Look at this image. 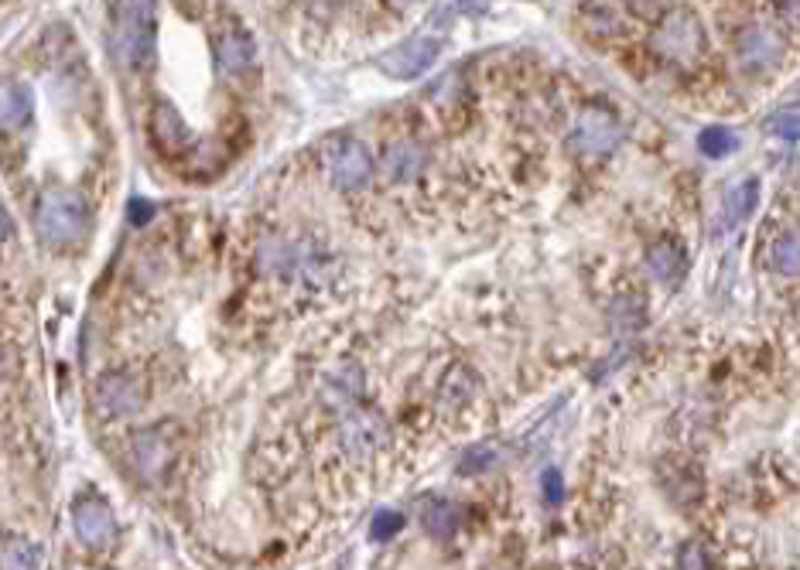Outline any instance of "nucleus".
Here are the masks:
<instances>
[{
	"label": "nucleus",
	"mask_w": 800,
	"mask_h": 570,
	"mask_svg": "<svg viewBox=\"0 0 800 570\" xmlns=\"http://www.w3.org/2000/svg\"><path fill=\"white\" fill-rule=\"evenodd\" d=\"M154 0H116L113 8V49L127 68H148L154 59Z\"/></svg>",
	"instance_id": "1"
},
{
	"label": "nucleus",
	"mask_w": 800,
	"mask_h": 570,
	"mask_svg": "<svg viewBox=\"0 0 800 570\" xmlns=\"http://www.w3.org/2000/svg\"><path fill=\"white\" fill-rule=\"evenodd\" d=\"M35 226H38L41 243H49L55 250L76 246L86 236L89 208L76 192H68V188H49V192H41L35 205Z\"/></svg>",
	"instance_id": "2"
},
{
	"label": "nucleus",
	"mask_w": 800,
	"mask_h": 570,
	"mask_svg": "<svg viewBox=\"0 0 800 570\" xmlns=\"http://www.w3.org/2000/svg\"><path fill=\"white\" fill-rule=\"evenodd\" d=\"M653 49L657 55L674 65H695L704 55V28H701L698 14L685 8L664 14L661 28L653 31Z\"/></svg>",
	"instance_id": "3"
},
{
	"label": "nucleus",
	"mask_w": 800,
	"mask_h": 570,
	"mask_svg": "<svg viewBox=\"0 0 800 570\" xmlns=\"http://www.w3.org/2000/svg\"><path fill=\"white\" fill-rule=\"evenodd\" d=\"M148 134H151V144L158 148L161 157L168 161H182L196 151L199 137L188 130V124L182 121V113L168 103V100H158L151 106V116H148Z\"/></svg>",
	"instance_id": "4"
},
{
	"label": "nucleus",
	"mask_w": 800,
	"mask_h": 570,
	"mask_svg": "<svg viewBox=\"0 0 800 570\" xmlns=\"http://www.w3.org/2000/svg\"><path fill=\"white\" fill-rule=\"evenodd\" d=\"M73 530L89 546V550H107L116 536V519L103 495L86 492L73 503Z\"/></svg>",
	"instance_id": "5"
},
{
	"label": "nucleus",
	"mask_w": 800,
	"mask_h": 570,
	"mask_svg": "<svg viewBox=\"0 0 800 570\" xmlns=\"http://www.w3.org/2000/svg\"><path fill=\"white\" fill-rule=\"evenodd\" d=\"M438 52H441L438 38L417 35V38H408V41L393 45V49H387L380 59H376V65H380V73H387L393 79H417L421 73H428V68L435 65Z\"/></svg>",
	"instance_id": "6"
},
{
	"label": "nucleus",
	"mask_w": 800,
	"mask_h": 570,
	"mask_svg": "<svg viewBox=\"0 0 800 570\" xmlns=\"http://www.w3.org/2000/svg\"><path fill=\"white\" fill-rule=\"evenodd\" d=\"M328 175H333L336 188H342V192H360L373 178V157L360 140L346 137L328 154Z\"/></svg>",
	"instance_id": "7"
},
{
	"label": "nucleus",
	"mask_w": 800,
	"mask_h": 570,
	"mask_svg": "<svg viewBox=\"0 0 800 570\" xmlns=\"http://www.w3.org/2000/svg\"><path fill=\"white\" fill-rule=\"evenodd\" d=\"M257 59L253 35L243 25H223L216 35V62L223 76H243Z\"/></svg>",
	"instance_id": "8"
},
{
	"label": "nucleus",
	"mask_w": 800,
	"mask_h": 570,
	"mask_svg": "<svg viewBox=\"0 0 800 570\" xmlns=\"http://www.w3.org/2000/svg\"><path fill=\"white\" fill-rule=\"evenodd\" d=\"M140 400H145V393H140V387L134 383L130 376L124 372H110L100 379L97 387V407L103 417H124V414H134L140 407Z\"/></svg>",
	"instance_id": "9"
},
{
	"label": "nucleus",
	"mask_w": 800,
	"mask_h": 570,
	"mask_svg": "<svg viewBox=\"0 0 800 570\" xmlns=\"http://www.w3.org/2000/svg\"><path fill=\"white\" fill-rule=\"evenodd\" d=\"M620 140V127L609 113L602 110H588L582 113V121L575 127V151L582 154H605L613 151Z\"/></svg>",
	"instance_id": "10"
},
{
	"label": "nucleus",
	"mask_w": 800,
	"mask_h": 570,
	"mask_svg": "<svg viewBox=\"0 0 800 570\" xmlns=\"http://www.w3.org/2000/svg\"><path fill=\"white\" fill-rule=\"evenodd\" d=\"M780 59V41H776L770 31L763 28H749L742 38H739V62L749 73H757V68H770Z\"/></svg>",
	"instance_id": "11"
},
{
	"label": "nucleus",
	"mask_w": 800,
	"mask_h": 570,
	"mask_svg": "<svg viewBox=\"0 0 800 570\" xmlns=\"http://www.w3.org/2000/svg\"><path fill=\"white\" fill-rule=\"evenodd\" d=\"M760 202V181L757 178H739L725 188V199H722V208H725V219L728 226H739L742 219L752 216V208Z\"/></svg>",
	"instance_id": "12"
},
{
	"label": "nucleus",
	"mask_w": 800,
	"mask_h": 570,
	"mask_svg": "<svg viewBox=\"0 0 800 570\" xmlns=\"http://www.w3.org/2000/svg\"><path fill=\"white\" fill-rule=\"evenodd\" d=\"M421 527H425L435 540H449L459 527V509L445 498H428L421 506Z\"/></svg>",
	"instance_id": "13"
},
{
	"label": "nucleus",
	"mask_w": 800,
	"mask_h": 570,
	"mask_svg": "<svg viewBox=\"0 0 800 570\" xmlns=\"http://www.w3.org/2000/svg\"><path fill=\"white\" fill-rule=\"evenodd\" d=\"M32 110H35V97L25 83H14L8 86L4 92V130H21L28 121H32Z\"/></svg>",
	"instance_id": "14"
},
{
	"label": "nucleus",
	"mask_w": 800,
	"mask_h": 570,
	"mask_svg": "<svg viewBox=\"0 0 800 570\" xmlns=\"http://www.w3.org/2000/svg\"><path fill=\"white\" fill-rule=\"evenodd\" d=\"M421 164H425V151H421L414 140H400L387 151V175L390 178H414L421 172Z\"/></svg>",
	"instance_id": "15"
},
{
	"label": "nucleus",
	"mask_w": 800,
	"mask_h": 570,
	"mask_svg": "<svg viewBox=\"0 0 800 570\" xmlns=\"http://www.w3.org/2000/svg\"><path fill=\"white\" fill-rule=\"evenodd\" d=\"M647 267L657 280H677V274L685 270V253L677 243H657L647 253Z\"/></svg>",
	"instance_id": "16"
},
{
	"label": "nucleus",
	"mask_w": 800,
	"mask_h": 570,
	"mask_svg": "<svg viewBox=\"0 0 800 570\" xmlns=\"http://www.w3.org/2000/svg\"><path fill=\"white\" fill-rule=\"evenodd\" d=\"M773 267L784 277H800V232H787L773 243Z\"/></svg>",
	"instance_id": "17"
},
{
	"label": "nucleus",
	"mask_w": 800,
	"mask_h": 570,
	"mask_svg": "<svg viewBox=\"0 0 800 570\" xmlns=\"http://www.w3.org/2000/svg\"><path fill=\"white\" fill-rule=\"evenodd\" d=\"M736 144H739V140L728 127H709V130H701V137H698V148H701L704 157H725V154L736 151Z\"/></svg>",
	"instance_id": "18"
},
{
	"label": "nucleus",
	"mask_w": 800,
	"mask_h": 570,
	"mask_svg": "<svg viewBox=\"0 0 800 570\" xmlns=\"http://www.w3.org/2000/svg\"><path fill=\"white\" fill-rule=\"evenodd\" d=\"M41 563V554L38 546L28 543V540H4V567H38Z\"/></svg>",
	"instance_id": "19"
},
{
	"label": "nucleus",
	"mask_w": 800,
	"mask_h": 570,
	"mask_svg": "<svg viewBox=\"0 0 800 570\" xmlns=\"http://www.w3.org/2000/svg\"><path fill=\"white\" fill-rule=\"evenodd\" d=\"M766 130L773 137H784V140H800V106L776 110L770 121H766Z\"/></svg>",
	"instance_id": "20"
},
{
	"label": "nucleus",
	"mask_w": 800,
	"mask_h": 570,
	"mask_svg": "<svg viewBox=\"0 0 800 570\" xmlns=\"http://www.w3.org/2000/svg\"><path fill=\"white\" fill-rule=\"evenodd\" d=\"M400 530H404V516L393 512V509L376 512V516H373V522H370V536H373L376 543H387V540H390V536H397Z\"/></svg>",
	"instance_id": "21"
},
{
	"label": "nucleus",
	"mask_w": 800,
	"mask_h": 570,
	"mask_svg": "<svg viewBox=\"0 0 800 570\" xmlns=\"http://www.w3.org/2000/svg\"><path fill=\"white\" fill-rule=\"evenodd\" d=\"M492 458H497V455H492V447H486V444H479V447H473V451H468V455L462 458V474H468V471H483V468H489L492 465Z\"/></svg>",
	"instance_id": "22"
},
{
	"label": "nucleus",
	"mask_w": 800,
	"mask_h": 570,
	"mask_svg": "<svg viewBox=\"0 0 800 570\" xmlns=\"http://www.w3.org/2000/svg\"><path fill=\"white\" fill-rule=\"evenodd\" d=\"M151 216H154V205H151V202H145V199H130V223H134V226H145Z\"/></svg>",
	"instance_id": "23"
},
{
	"label": "nucleus",
	"mask_w": 800,
	"mask_h": 570,
	"mask_svg": "<svg viewBox=\"0 0 800 570\" xmlns=\"http://www.w3.org/2000/svg\"><path fill=\"white\" fill-rule=\"evenodd\" d=\"M629 8L637 14H643V17H653V14H661L667 8V0H629Z\"/></svg>",
	"instance_id": "24"
},
{
	"label": "nucleus",
	"mask_w": 800,
	"mask_h": 570,
	"mask_svg": "<svg viewBox=\"0 0 800 570\" xmlns=\"http://www.w3.org/2000/svg\"><path fill=\"white\" fill-rule=\"evenodd\" d=\"M780 17L800 31V0H780Z\"/></svg>",
	"instance_id": "25"
},
{
	"label": "nucleus",
	"mask_w": 800,
	"mask_h": 570,
	"mask_svg": "<svg viewBox=\"0 0 800 570\" xmlns=\"http://www.w3.org/2000/svg\"><path fill=\"white\" fill-rule=\"evenodd\" d=\"M545 485H548V498H551V503H558V498H561V474L558 471H548L545 474Z\"/></svg>",
	"instance_id": "26"
},
{
	"label": "nucleus",
	"mask_w": 800,
	"mask_h": 570,
	"mask_svg": "<svg viewBox=\"0 0 800 570\" xmlns=\"http://www.w3.org/2000/svg\"><path fill=\"white\" fill-rule=\"evenodd\" d=\"M680 567H709V560H704L698 550H691V546H688V550L680 554Z\"/></svg>",
	"instance_id": "27"
},
{
	"label": "nucleus",
	"mask_w": 800,
	"mask_h": 570,
	"mask_svg": "<svg viewBox=\"0 0 800 570\" xmlns=\"http://www.w3.org/2000/svg\"><path fill=\"white\" fill-rule=\"evenodd\" d=\"M387 4H390V8H397V11H408V8H414V4H417V0H387Z\"/></svg>",
	"instance_id": "28"
}]
</instances>
